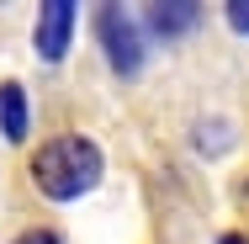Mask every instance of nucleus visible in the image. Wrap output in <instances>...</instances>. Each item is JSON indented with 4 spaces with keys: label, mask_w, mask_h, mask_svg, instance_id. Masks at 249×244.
I'll return each instance as SVG.
<instances>
[{
    "label": "nucleus",
    "mask_w": 249,
    "mask_h": 244,
    "mask_svg": "<svg viewBox=\"0 0 249 244\" xmlns=\"http://www.w3.org/2000/svg\"><path fill=\"white\" fill-rule=\"evenodd\" d=\"M101 175H106V154L85 133H58L32 154V181L48 202H80L101 186Z\"/></svg>",
    "instance_id": "nucleus-1"
},
{
    "label": "nucleus",
    "mask_w": 249,
    "mask_h": 244,
    "mask_svg": "<svg viewBox=\"0 0 249 244\" xmlns=\"http://www.w3.org/2000/svg\"><path fill=\"white\" fill-rule=\"evenodd\" d=\"M96 43H101L106 64H111L122 80H133V75L143 69V32H138L133 11H122V5H96Z\"/></svg>",
    "instance_id": "nucleus-2"
},
{
    "label": "nucleus",
    "mask_w": 249,
    "mask_h": 244,
    "mask_svg": "<svg viewBox=\"0 0 249 244\" xmlns=\"http://www.w3.org/2000/svg\"><path fill=\"white\" fill-rule=\"evenodd\" d=\"M74 21H80L74 0H48V5L37 11V32H32V48H37V58L58 64V58L69 53V43H74Z\"/></svg>",
    "instance_id": "nucleus-3"
},
{
    "label": "nucleus",
    "mask_w": 249,
    "mask_h": 244,
    "mask_svg": "<svg viewBox=\"0 0 249 244\" xmlns=\"http://www.w3.org/2000/svg\"><path fill=\"white\" fill-rule=\"evenodd\" d=\"M196 21H201V5H196V0H164V5H143V27H149V38H164V43H175V38L196 32Z\"/></svg>",
    "instance_id": "nucleus-4"
},
{
    "label": "nucleus",
    "mask_w": 249,
    "mask_h": 244,
    "mask_svg": "<svg viewBox=\"0 0 249 244\" xmlns=\"http://www.w3.org/2000/svg\"><path fill=\"white\" fill-rule=\"evenodd\" d=\"M27 128H32V112H27V91L5 80V85H0V138L21 144V138H27Z\"/></svg>",
    "instance_id": "nucleus-5"
},
{
    "label": "nucleus",
    "mask_w": 249,
    "mask_h": 244,
    "mask_svg": "<svg viewBox=\"0 0 249 244\" xmlns=\"http://www.w3.org/2000/svg\"><path fill=\"white\" fill-rule=\"evenodd\" d=\"M223 16H228V27H233L239 38H249V0H233V5L223 11Z\"/></svg>",
    "instance_id": "nucleus-6"
},
{
    "label": "nucleus",
    "mask_w": 249,
    "mask_h": 244,
    "mask_svg": "<svg viewBox=\"0 0 249 244\" xmlns=\"http://www.w3.org/2000/svg\"><path fill=\"white\" fill-rule=\"evenodd\" d=\"M16 244H64V239H58L53 228H27V234H21Z\"/></svg>",
    "instance_id": "nucleus-7"
},
{
    "label": "nucleus",
    "mask_w": 249,
    "mask_h": 244,
    "mask_svg": "<svg viewBox=\"0 0 249 244\" xmlns=\"http://www.w3.org/2000/svg\"><path fill=\"white\" fill-rule=\"evenodd\" d=\"M217 244H249L244 234H217Z\"/></svg>",
    "instance_id": "nucleus-8"
},
{
    "label": "nucleus",
    "mask_w": 249,
    "mask_h": 244,
    "mask_svg": "<svg viewBox=\"0 0 249 244\" xmlns=\"http://www.w3.org/2000/svg\"><path fill=\"white\" fill-rule=\"evenodd\" d=\"M244 196H249V181H244Z\"/></svg>",
    "instance_id": "nucleus-9"
}]
</instances>
